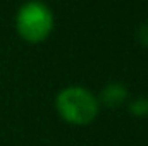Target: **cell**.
<instances>
[{
	"label": "cell",
	"mask_w": 148,
	"mask_h": 146,
	"mask_svg": "<svg viewBox=\"0 0 148 146\" xmlns=\"http://www.w3.org/2000/svg\"><path fill=\"white\" fill-rule=\"evenodd\" d=\"M136 36H138L140 45H143L145 48H148V23H143V24L138 28V33H136Z\"/></svg>",
	"instance_id": "cell-5"
},
{
	"label": "cell",
	"mask_w": 148,
	"mask_h": 146,
	"mask_svg": "<svg viewBox=\"0 0 148 146\" xmlns=\"http://www.w3.org/2000/svg\"><path fill=\"white\" fill-rule=\"evenodd\" d=\"M55 110L67 124L88 126L97 119L100 103L90 89L83 86H67L55 96Z\"/></svg>",
	"instance_id": "cell-1"
},
{
	"label": "cell",
	"mask_w": 148,
	"mask_h": 146,
	"mask_svg": "<svg viewBox=\"0 0 148 146\" xmlns=\"http://www.w3.org/2000/svg\"><path fill=\"white\" fill-rule=\"evenodd\" d=\"M126 100H127V88L122 83H109L98 96V103H103L109 108L121 107L122 103H126Z\"/></svg>",
	"instance_id": "cell-3"
},
{
	"label": "cell",
	"mask_w": 148,
	"mask_h": 146,
	"mask_svg": "<svg viewBox=\"0 0 148 146\" xmlns=\"http://www.w3.org/2000/svg\"><path fill=\"white\" fill-rule=\"evenodd\" d=\"M16 31L28 43H41L53 29V14L50 7L40 0L23 3L16 12Z\"/></svg>",
	"instance_id": "cell-2"
},
{
	"label": "cell",
	"mask_w": 148,
	"mask_h": 146,
	"mask_svg": "<svg viewBox=\"0 0 148 146\" xmlns=\"http://www.w3.org/2000/svg\"><path fill=\"white\" fill-rule=\"evenodd\" d=\"M129 112L134 117H148V96H140L129 102Z\"/></svg>",
	"instance_id": "cell-4"
}]
</instances>
